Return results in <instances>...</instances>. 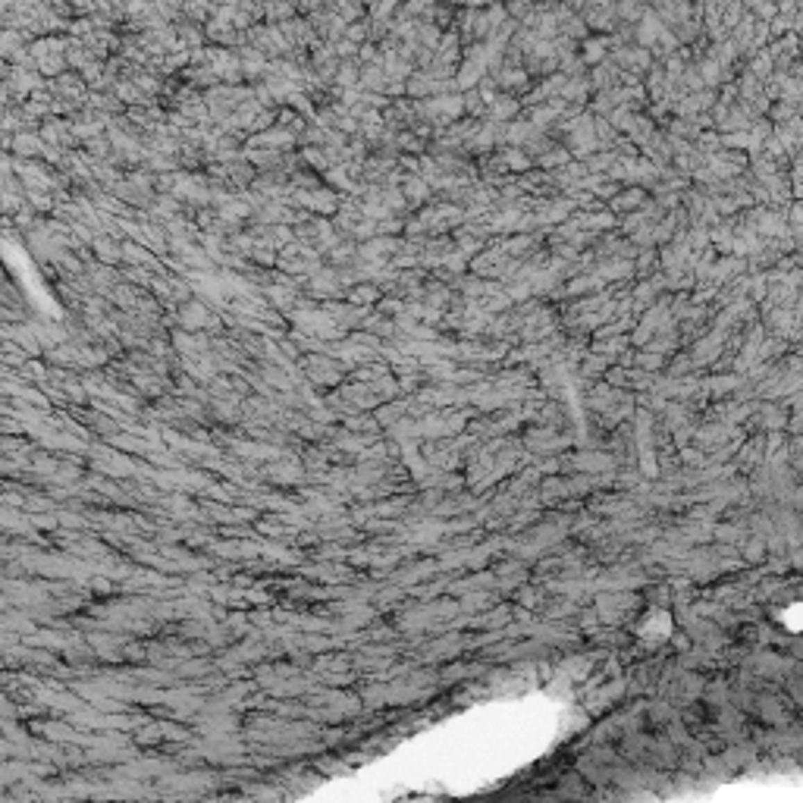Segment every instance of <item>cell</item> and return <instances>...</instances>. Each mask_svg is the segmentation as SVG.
Segmentation results:
<instances>
[{
    "label": "cell",
    "mask_w": 803,
    "mask_h": 803,
    "mask_svg": "<svg viewBox=\"0 0 803 803\" xmlns=\"http://www.w3.org/2000/svg\"><path fill=\"white\" fill-rule=\"evenodd\" d=\"M307 22H311V28H314V35H317L320 41H330V44H336V41L346 35V26L348 22L342 19L336 10H330V7H320V10H314V13H307L305 16Z\"/></svg>",
    "instance_id": "cell-1"
},
{
    "label": "cell",
    "mask_w": 803,
    "mask_h": 803,
    "mask_svg": "<svg viewBox=\"0 0 803 803\" xmlns=\"http://www.w3.org/2000/svg\"><path fill=\"white\" fill-rule=\"evenodd\" d=\"M280 26V32H282V38L289 41V47H307V44H314L317 41V35H314V28H311V22L305 19V16H292V19H286V22H276Z\"/></svg>",
    "instance_id": "cell-2"
},
{
    "label": "cell",
    "mask_w": 803,
    "mask_h": 803,
    "mask_svg": "<svg viewBox=\"0 0 803 803\" xmlns=\"http://www.w3.org/2000/svg\"><path fill=\"white\" fill-rule=\"evenodd\" d=\"M666 32V26H662V19L659 16L653 13V10H643V16H640L637 22H634V44H640V47H653L656 44V38Z\"/></svg>",
    "instance_id": "cell-3"
},
{
    "label": "cell",
    "mask_w": 803,
    "mask_h": 803,
    "mask_svg": "<svg viewBox=\"0 0 803 803\" xmlns=\"http://www.w3.org/2000/svg\"><path fill=\"white\" fill-rule=\"evenodd\" d=\"M581 63H590V66H596V63H602V60L609 57V51L615 47V38L612 35H600V32H590L587 38H581Z\"/></svg>",
    "instance_id": "cell-4"
},
{
    "label": "cell",
    "mask_w": 803,
    "mask_h": 803,
    "mask_svg": "<svg viewBox=\"0 0 803 803\" xmlns=\"http://www.w3.org/2000/svg\"><path fill=\"white\" fill-rule=\"evenodd\" d=\"M173 26H176L179 41H183L189 51H192V47H201V44H204V26H201V22H189V19H183V16H179Z\"/></svg>",
    "instance_id": "cell-5"
},
{
    "label": "cell",
    "mask_w": 803,
    "mask_h": 803,
    "mask_svg": "<svg viewBox=\"0 0 803 803\" xmlns=\"http://www.w3.org/2000/svg\"><path fill=\"white\" fill-rule=\"evenodd\" d=\"M643 3H637V0H615V19L625 22V26H634V22L643 16Z\"/></svg>",
    "instance_id": "cell-6"
},
{
    "label": "cell",
    "mask_w": 803,
    "mask_h": 803,
    "mask_svg": "<svg viewBox=\"0 0 803 803\" xmlns=\"http://www.w3.org/2000/svg\"><path fill=\"white\" fill-rule=\"evenodd\" d=\"M559 35H565V38H571V41H581V38H587V35H590V28H587V22H584V16L575 13V16H568V19L559 26Z\"/></svg>",
    "instance_id": "cell-7"
},
{
    "label": "cell",
    "mask_w": 803,
    "mask_h": 803,
    "mask_svg": "<svg viewBox=\"0 0 803 803\" xmlns=\"http://www.w3.org/2000/svg\"><path fill=\"white\" fill-rule=\"evenodd\" d=\"M772 69H775V60H772V53H769V51H753L750 76L766 78V76H772Z\"/></svg>",
    "instance_id": "cell-8"
},
{
    "label": "cell",
    "mask_w": 803,
    "mask_h": 803,
    "mask_svg": "<svg viewBox=\"0 0 803 803\" xmlns=\"http://www.w3.org/2000/svg\"><path fill=\"white\" fill-rule=\"evenodd\" d=\"M358 76H361V66L352 63V57L342 60V63H339V82H342V85H348V82L355 85V82H358Z\"/></svg>",
    "instance_id": "cell-9"
},
{
    "label": "cell",
    "mask_w": 803,
    "mask_h": 803,
    "mask_svg": "<svg viewBox=\"0 0 803 803\" xmlns=\"http://www.w3.org/2000/svg\"><path fill=\"white\" fill-rule=\"evenodd\" d=\"M437 3H449V7H462V0H437Z\"/></svg>",
    "instance_id": "cell-10"
},
{
    "label": "cell",
    "mask_w": 803,
    "mask_h": 803,
    "mask_svg": "<svg viewBox=\"0 0 803 803\" xmlns=\"http://www.w3.org/2000/svg\"><path fill=\"white\" fill-rule=\"evenodd\" d=\"M524 3H527V7H536V3H540V0H524Z\"/></svg>",
    "instance_id": "cell-11"
}]
</instances>
